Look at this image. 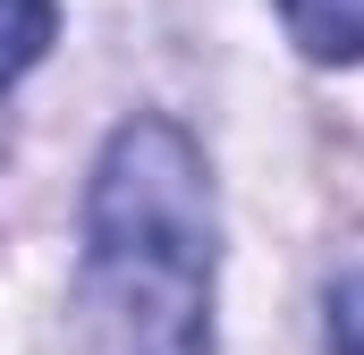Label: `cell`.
I'll return each instance as SVG.
<instances>
[{"label":"cell","mask_w":364,"mask_h":355,"mask_svg":"<svg viewBox=\"0 0 364 355\" xmlns=\"http://www.w3.org/2000/svg\"><path fill=\"white\" fill-rule=\"evenodd\" d=\"M220 212L178 119H127L85 203V313L102 355H212Z\"/></svg>","instance_id":"1"},{"label":"cell","mask_w":364,"mask_h":355,"mask_svg":"<svg viewBox=\"0 0 364 355\" xmlns=\"http://www.w3.org/2000/svg\"><path fill=\"white\" fill-rule=\"evenodd\" d=\"M279 17L314 60H364V0H279Z\"/></svg>","instance_id":"2"},{"label":"cell","mask_w":364,"mask_h":355,"mask_svg":"<svg viewBox=\"0 0 364 355\" xmlns=\"http://www.w3.org/2000/svg\"><path fill=\"white\" fill-rule=\"evenodd\" d=\"M60 34V0H0V85H17Z\"/></svg>","instance_id":"3"},{"label":"cell","mask_w":364,"mask_h":355,"mask_svg":"<svg viewBox=\"0 0 364 355\" xmlns=\"http://www.w3.org/2000/svg\"><path fill=\"white\" fill-rule=\"evenodd\" d=\"M331 355H364V271L331 288Z\"/></svg>","instance_id":"4"}]
</instances>
